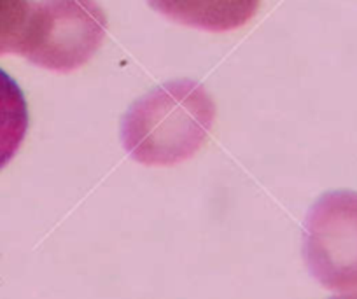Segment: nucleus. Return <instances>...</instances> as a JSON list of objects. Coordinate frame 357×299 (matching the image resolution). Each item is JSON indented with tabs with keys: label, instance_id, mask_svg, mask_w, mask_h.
Returning <instances> with one entry per match:
<instances>
[{
	"label": "nucleus",
	"instance_id": "f257e3e1",
	"mask_svg": "<svg viewBox=\"0 0 357 299\" xmlns=\"http://www.w3.org/2000/svg\"><path fill=\"white\" fill-rule=\"evenodd\" d=\"M215 105L207 89L190 79L172 81L139 98L121 119V144L137 163L174 167L207 140Z\"/></svg>",
	"mask_w": 357,
	"mask_h": 299
},
{
	"label": "nucleus",
	"instance_id": "f03ea898",
	"mask_svg": "<svg viewBox=\"0 0 357 299\" xmlns=\"http://www.w3.org/2000/svg\"><path fill=\"white\" fill-rule=\"evenodd\" d=\"M107 18L95 0H40L30 8L18 53L47 70H77L102 46Z\"/></svg>",
	"mask_w": 357,
	"mask_h": 299
},
{
	"label": "nucleus",
	"instance_id": "7ed1b4c3",
	"mask_svg": "<svg viewBox=\"0 0 357 299\" xmlns=\"http://www.w3.org/2000/svg\"><path fill=\"white\" fill-rule=\"evenodd\" d=\"M303 259L328 291H357V192H326L312 205L305 219Z\"/></svg>",
	"mask_w": 357,
	"mask_h": 299
},
{
	"label": "nucleus",
	"instance_id": "20e7f679",
	"mask_svg": "<svg viewBox=\"0 0 357 299\" xmlns=\"http://www.w3.org/2000/svg\"><path fill=\"white\" fill-rule=\"evenodd\" d=\"M165 18L205 32H229L245 25L259 0H147Z\"/></svg>",
	"mask_w": 357,
	"mask_h": 299
},
{
	"label": "nucleus",
	"instance_id": "39448f33",
	"mask_svg": "<svg viewBox=\"0 0 357 299\" xmlns=\"http://www.w3.org/2000/svg\"><path fill=\"white\" fill-rule=\"evenodd\" d=\"M29 130V109L20 86L0 70V170L15 158Z\"/></svg>",
	"mask_w": 357,
	"mask_h": 299
},
{
	"label": "nucleus",
	"instance_id": "423d86ee",
	"mask_svg": "<svg viewBox=\"0 0 357 299\" xmlns=\"http://www.w3.org/2000/svg\"><path fill=\"white\" fill-rule=\"evenodd\" d=\"M30 8V0H0V53H18Z\"/></svg>",
	"mask_w": 357,
	"mask_h": 299
},
{
	"label": "nucleus",
	"instance_id": "0eeeda50",
	"mask_svg": "<svg viewBox=\"0 0 357 299\" xmlns=\"http://www.w3.org/2000/svg\"><path fill=\"white\" fill-rule=\"evenodd\" d=\"M329 299H357V294H342V296H333Z\"/></svg>",
	"mask_w": 357,
	"mask_h": 299
}]
</instances>
